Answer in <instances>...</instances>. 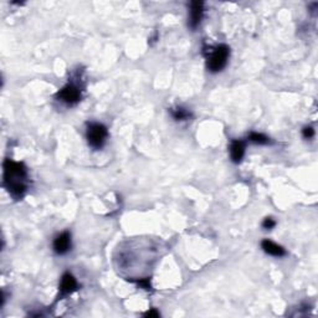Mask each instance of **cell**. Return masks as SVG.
Returning <instances> with one entry per match:
<instances>
[{
	"label": "cell",
	"instance_id": "cell-4",
	"mask_svg": "<svg viewBox=\"0 0 318 318\" xmlns=\"http://www.w3.org/2000/svg\"><path fill=\"white\" fill-rule=\"evenodd\" d=\"M56 99L67 106H73L81 101V89L76 84L70 82L56 94Z\"/></svg>",
	"mask_w": 318,
	"mask_h": 318
},
{
	"label": "cell",
	"instance_id": "cell-10",
	"mask_svg": "<svg viewBox=\"0 0 318 318\" xmlns=\"http://www.w3.org/2000/svg\"><path fill=\"white\" fill-rule=\"evenodd\" d=\"M249 141L253 142L255 144H268L270 143V138L266 137L265 134L258 133V132H251L249 134Z\"/></svg>",
	"mask_w": 318,
	"mask_h": 318
},
{
	"label": "cell",
	"instance_id": "cell-14",
	"mask_svg": "<svg viewBox=\"0 0 318 318\" xmlns=\"http://www.w3.org/2000/svg\"><path fill=\"white\" fill-rule=\"evenodd\" d=\"M146 317H159V312H157L156 310H151L146 313Z\"/></svg>",
	"mask_w": 318,
	"mask_h": 318
},
{
	"label": "cell",
	"instance_id": "cell-5",
	"mask_svg": "<svg viewBox=\"0 0 318 318\" xmlns=\"http://www.w3.org/2000/svg\"><path fill=\"white\" fill-rule=\"evenodd\" d=\"M53 251L57 255H65L71 249V234L68 231L61 232L60 235L55 237L53 244Z\"/></svg>",
	"mask_w": 318,
	"mask_h": 318
},
{
	"label": "cell",
	"instance_id": "cell-3",
	"mask_svg": "<svg viewBox=\"0 0 318 318\" xmlns=\"http://www.w3.org/2000/svg\"><path fill=\"white\" fill-rule=\"evenodd\" d=\"M87 142L94 149H101L106 143L108 131L106 126L101 123H90L87 127Z\"/></svg>",
	"mask_w": 318,
	"mask_h": 318
},
{
	"label": "cell",
	"instance_id": "cell-11",
	"mask_svg": "<svg viewBox=\"0 0 318 318\" xmlns=\"http://www.w3.org/2000/svg\"><path fill=\"white\" fill-rule=\"evenodd\" d=\"M170 113H172V116L174 117V119H177V121H185V119H188L190 117V112L188 111V109L182 108V107L170 109Z\"/></svg>",
	"mask_w": 318,
	"mask_h": 318
},
{
	"label": "cell",
	"instance_id": "cell-12",
	"mask_svg": "<svg viewBox=\"0 0 318 318\" xmlns=\"http://www.w3.org/2000/svg\"><path fill=\"white\" fill-rule=\"evenodd\" d=\"M275 225H276V221L272 219V217H266L263 222V227L267 230H271L272 227H275Z\"/></svg>",
	"mask_w": 318,
	"mask_h": 318
},
{
	"label": "cell",
	"instance_id": "cell-6",
	"mask_svg": "<svg viewBox=\"0 0 318 318\" xmlns=\"http://www.w3.org/2000/svg\"><path fill=\"white\" fill-rule=\"evenodd\" d=\"M204 14V4L202 1H192L190 3V13H189V26L192 29H197Z\"/></svg>",
	"mask_w": 318,
	"mask_h": 318
},
{
	"label": "cell",
	"instance_id": "cell-9",
	"mask_svg": "<svg viewBox=\"0 0 318 318\" xmlns=\"http://www.w3.org/2000/svg\"><path fill=\"white\" fill-rule=\"evenodd\" d=\"M261 248H263V250L265 251L266 254H268V255L271 256H275V258H282V256L286 255L285 249L271 240H264L263 243H261Z\"/></svg>",
	"mask_w": 318,
	"mask_h": 318
},
{
	"label": "cell",
	"instance_id": "cell-1",
	"mask_svg": "<svg viewBox=\"0 0 318 318\" xmlns=\"http://www.w3.org/2000/svg\"><path fill=\"white\" fill-rule=\"evenodd\" d=\"M4 185L14 199H21L28 188V170L23 163L6 159L3 164Z\"/></svg>",
	"mask_w": 318,
	"mask_h": 318
},
{
	"label": "cell",
	"instance_id": "cell-2",
	"mask_svg": "<svg viewBox=\"0 0 318 318\" xmlns=\"http://www.w3.org/2000/svg\"><path fill=\"white\" fill-rule=\"evenodd\" d=\"M230 56V49L226 45H219L208 57V70L210 72H220L226 66Z\"/></svg>",
	"mask_w": 318,
	"mask_h": 318
},
{
	"label": "cell",
	"instance_id": "cell-13",
	"mask_svg": "<svg viewBox=\"0 0 318 318\" xmlns=\"http://www.w3.org/2000/svg\"><path fill=\"white\" fill-rule=\"evenodd\" d=\"M302 136L305 137L306 139H311L313 136H315V129L312 127H305L302 129Z\"/></svg>",
	"mask_w": 318,
	"mask_h": 318
},
{
	"label": "cell",
	"instance_id": "cell-8",
	"mask_svg": "<svg viewBox=\"0 0 318 318\" xmlns=\"http://www.w3.org/2000/svg\"><path fill=\"white\" fill-rule=\"evenodd\" d=\"M244 156H245V143L239 139L232 141L230 144V157H231L232 162L239 164L243 160Z\"/></svg>",
	"mask_w": 318,
	"mask_h": 318
},
{
	"label": "cell",
	"instance_id": "cell-7",
	"mask_svg": "<svg viewBox=\"0 0 318 318\" xmlns=\"http://www.w3.org/2000/svg\"><path fill=\"white\" fill-rule=\"evenodd\" d=\"M78 287V283L76 281V278L71 275L70 272L63 273L62 278L60 282V293L61 296H67L71 295L72 292H75Z\"/></svg>",
	"mask_w": 318,
	"mask_h": 318
}]
</instances>
